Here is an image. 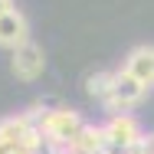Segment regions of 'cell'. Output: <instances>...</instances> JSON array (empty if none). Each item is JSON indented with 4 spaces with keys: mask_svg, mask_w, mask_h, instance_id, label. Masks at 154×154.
<instances>
[{
    "mask_svg": "<svg viewBox=\"0 0 154 154\" xmlns=\"http://www.w3.org/2000/svg\"><path fill=\"white\" fill-rule=\"evenodd\" d=\"M43 69H46V53H43V46H36V43H26V46H20L17 53H13V59H10V72L20 79V82H36L39 75H43Z\"/></svg>",
    "mask_w": 154,
    "mask_h": 154,
    "instance_id": "cell-3",
    "label": "cell"
},
{
    "mask_svg": "<svg viewBox=\"0 0 154 154\" xmlns=\"http://www.w3.org/2000/svg\"><path fill=\"white\" fill-rule=\"evenodd\" d=\"M0 154H26V151L17 148V144H0Z\"/></svg>",
    "mask_w": 154,
    "mask_h": 154,
    "instance_id": "cell-9",
    "label": "cell"
},
{
    "mask_svg": "<svg viewBox=\"0 0 154 154\" xmlns=\"http://www.w3.org/2000/svg\"><path fill=\"white\" fill-rule=\"evenodd\" d=\"M138 148H141L144 154H154V131H151V134H144V138H141V144H138Z\"/></svg>",
    "mask_w": 154,
    "mask_h": 154,
    "instance_id": "cell-8",
    "label": "cell"
},
{
    "mask_svg": "<svg viewBox=\"0 0 154 154\" xmlns=\"http://www.w3.org/2000/svg\"><path fill=\"white\" fill-rule=\"evenodd\" d=\"M144 95H148V89H144L141 82H134V79H131V75L122 69V72H118V79H115V89H112V95H108L102 105H105L112 115H122V112H128V108H134V105H138Z\"/></svg>",
    "mask_w": 154,
    "mask_h": 154,
    "instance_id": "cell-2",
    "label": "cell"
},
{
    "mask_svg": "<svg viewBox=\"0 0 154 154\" xmlns=\"http://www.w3.org/2000/svg\"><path fill=\"white\" fill-rule=\"evenodd\" d=\"M72 151H79V154H102L105 151V128L102 125H82L79 128V134L72 138V144H69Z\"/></svg>",
    "mask_w": 154,
    "mask_h": 154,
    "instance_id": "cell-6",
    "label": "cell"
},
{
    "mask_svg": "<svg viewBox=\"0 0 154 154\" xmlns=\"http://www.w3.org/2000/svg\"><path fill=\"white\" fill-rule=\"evenodd\" d=\"M56 154H79V151H72V148H66V151H56Z\"/></svg>",
    "mask_w": 154,
    "mask_h": 154,
    "instance_id": "cell-11",
    "label": "cell"
},
{
    "mask_svg": "<svg viewBox=\"0 0 154 154\" xmlns=\"http://www.w3.org/2000/svg\"><path fill=\"white\" fill-rule=\"evenodd\" d=\"M26 43H30V20L20 10H10L7 17H0V49L17 53Z\"/></svg>",
    "mask_w": 154,
    "mask_h": 154,
    "instance_id": "cell-5",
    "label": "cell"
},
{
    "mask_svg": "<svg viewBox=\"0 0 154 154\" xmlns=\"http://www.w3.org/2000/svg\"><path fill=\"white\" fill-rule=\"evenodd\" d=\"M82 115L75 112V108H46L43 112V118H39V131H43V138H46V151L56 154V151H66L69 144H72V138L79 134V128H82Z\"/></svg>",
    "mask_w": 154,
    "mask_h": 154,
    "instance_id": "cell-1",
    "label": "cell"
},
{
    "mask_svg": "<svg viewBox=\"0 0 154 154\" xmlns=\"http://www.w3.org/2000/svg\"><path fill=\"white\" fill-rule=\"evenodd\" d=\"M125 72L134 79V82H141L148 92L154 89V46L151 43H141V46H134L128 56H125Z\"/></svg>",
    "mask_w": 154,
    "mask_h": 154,
    "instance_id": "cell-4",
    "label": "cell"
},
{
    "mask_svg": "<svg viewBox=\"0 0 154 154\" xmlns=\"http://www.w3.org/2000/svg\"><path fill=\"white\" fill-rule=\"evenodd\" d=\"M128 154H144V151H141V148H134V151H128Z\"/></svg>",
    "mask_w": 154,
    "mask_h": 154,
    "instance_id": "cell-12",
    "label": "cell"
},
{
    "mask_svg": "<svg viewBox=\"0 0 154 154\" xmlns=\"http://www.w3.org/2000/svg\"><path fill=\"white\" fill-rule=\"evenodd\" d=\"M115 79H118V72H112V69H98V72H89L85 75V92L98 98V102H105L112 89H115Z\"/></svg>",
    "mask_w": 154,
    "mask_h": 154,
    "instance_id": "cell-7",
    "label": "cell"
},
{
    "mask_svg": "<svg viewBox=\"0 0 154 154\" xmlns=\"http://www.w3.org/2000/svg\"><path fill=\"white\" fill-rule=\"evenodd\" d=\"M10 10H17V7H13V0H0V17H7Z\"/></svg>",
    "mask_w": 154,
    "mask_h": 154,
    "instance_id": "cell-10",
    "label": "cell"
}]
</instances>
